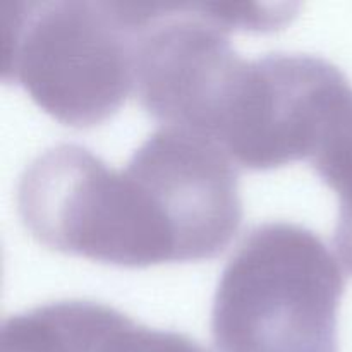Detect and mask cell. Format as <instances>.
<instances>
[{"label": "cell", "mask_w": 352, "mask_h": 352, "mask_svg": "<svg viewBox=\"0 0 352 352\" xmlns=\"http://www.w3.org/2000/svg\"><path fill=\"white\" fill-rule=\"evenodd\" d=\"M82 352H205L188 336L157 330L103 302L89 301Z\"/></svg>", "instance_id": "obj_8"}, {"label": "cell", "mask_w": 352, "mask_h": 352, "mask_svg": "<svg viewBox=\"0 0 352 352\" xmlns=\"http://www.w3.org/2000/svg\"><path fill=\"white\" fill-rule=\"evenodd\" d=\"M346 278L322 237L265 222L239 243L212 306L215 352H339Z\"/></svg>", "instance_id": "obj_2"}, {"label": "cell", "mask_w": 352, "mask_h": 352, "mask_svg": "<svg viewBox=\"0 0 352 352\" xmlns=\"http://www.w3.org/2000/svg\"><path fill=\"white\" fill-rule=\"evenodd\" d=\"M351 105L349 79L332 62L308 54H267L254 58L223 151L250 170L311 162Z\"/></svg>", "instance_id": "obj_5"}, {"label": "cell", "mask_w": 352, "mask_h": 352, "mask_svg": "<svg viewBox=\"0 0 352 352\" xmlns=\"http://www.w3.org/2000/svg\"><path fill=\"white\" fill-rule=\"evenodd\" d=\"M127 164L157 195L177 244L179 261L222 253L243 220L234 162L208 138L160 126L134 150Z\"/></svg>", "instance_id": "obj_6"}, {"label": "cell", "mask_w": 352, "mask_h": 352, "mask_svg": "<svg viewBox=\"0 0 352 352\" xmlns=\"http://www.w3.org/2000/svg\"><path fill=\"white\" fill-rule=\"evenodd\" d=\"M292 3L138 2L134 95L162 126L208 138L229 82L243 64L236 31H272Z\"/></svg>", "instance_id": "obj_4"}, {"label": "cell", "mask_w": 352, "mask_h": 352, "mask_svg": "<svg viewBox=\"0 0 352 352\" xmlns=\"http://www.w3.org/2000/svg\"><path fill=\"white\" fill-rule=\"evenodd\" d=\"M346 199H352V195L347 196V198H344V199H339V201H346Z\"/></svg>", "instance_id": "obj_9"}, {"label": "cell", "mask_w": 352, "mask_h": 352, "mask_svg": "<svg viewBox=\"0 0 352 352\" xmlns=\"http://www.w3.org/2000/svg\"><path fill=\"white\" fill-rule=\"evenodd\" d=\"M2 79L71 127L102 124L134 91L138 2H3Z\"/></svg>", "instance_id": "obj_1"}, {"label": "cell", "mask_w": 352, "mask_h": 352, "mask_svg": "<svg viewBox=\"0 0 352 352\" xmlns=\"http://www.w3.org/2000/svg\"><path fill=\"white\" fill-rule=\"evenodd\" d=\"M86 315L88 299H65L9 316L0 352H82Z\"/></svg>", "instance_id": "obj_7"}, {"label": "cell", "mask_w": 352, "mask_h": 352, "mask_svg": "<svg viewBox=\"0 0 352 352\" xmlns=\"http://www.w3.org/2000/svg\"><path fill=\"white\" fill-rule=\"evenodd\" d=\"M17 213L52 251L124 268L179 263L168 220L146 181L117 170L81 144L38 153L21 174Z\"/></svg>", "instance_id": "obj_3"}]
</instances>
